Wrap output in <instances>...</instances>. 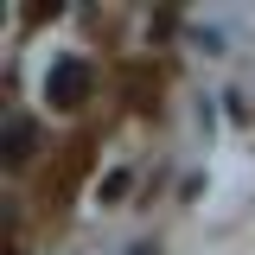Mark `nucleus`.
<instances>
[{"label":"nucleus","instance_id":"nucleus-2","mask_svg":"<svg viewBox=\"0 0 255 255\" xmlns=\"http://www.w3.org/2000/svg\"><path fill=\"white\" fill-rule=\"evenodd\" d=\"M26 153H32V128H26V122H13V128H6V159L19 166Z\"/></svg>","mask_w":255,"mask_h":255},{"label":"nucleus","instance_id":"nucleus-3","mask_svg":"<svg viewBox=\"0 0 255 255\" xmlns=\"http://www.w3.org/2000/svg\"><path fill=\"white\" fill-rule=\"evenodd\" d=\"M128 255H153V243H134V249H128Z\"/></svg>","mask_w":255,"mask_h":255},{"label":"nucleus","instance_id":"nucleus-1","mask_svg":"<svg viewBox=\"0 0 255 255\" xmlns=\"http://www.w3.org/2000/svg\"><path fill=\"white\" fill-rule=\"evenodd\" d=\"M77 96H83V64H64L51 77V102H77Z\"/></svg>","mask_w":255,"mask_h":255}]
</instances>
